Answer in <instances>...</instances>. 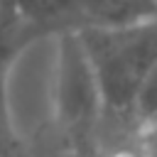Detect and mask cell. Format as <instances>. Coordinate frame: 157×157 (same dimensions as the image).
Listing matches in <instances>:
<instances>
[{
	"mask_svg": "<svg viewBox=\"0 0 157 157\" xmlns=\"http://www.w3.org/2000/svg\"><path fill=\"white\" fill-rule=\"evenodd\" d=\"M76 32L98 81L103 120L110 118L132 130V98L157 64V20L125 27H81Z\"/></svg>",
	"mask_w": 157,
	"mask_h": 157,
	"instance_id": "6da1fadb",
	"label": "cell"
},
{
	"mask_svg": "<svg viewBox=\"0 0 157 157\" xmlns=\"http://www.w3.org/2000/svg\"><path fill=\"white\" fill-rule=\"evenodd\" d=\"M56 37L54 61V128L61 147L76 157H101V123L103 101L93 66L76 29H64Z\"/></svg>",
	"mask_w": 157,
	"mask_h": 157,
	"instance_id": "7a4b0ae2",
	"label": "cell"
},
{
	"mask_svg": "<svg viewBox=\"0 0 157 157\" xmlns=\"http://www.w3.org/2000/svg\"><path fill=\"white\" fill-rule=\"evenodd\" d=\"M147 20H157V0H78L81 27H125Z\"/></svg>",
	"mask_w": 157,
	"mask_h": 157,
	"instance_id": "3957f363",
	"label": "cell"
},
{
	"mask_svg": "<svg viewBox=\"0 0 157 157\" xmlns=\"http://www.w3.org/2000/svg\"><path fill=\"white\" fill-rule=\"evenodd\" d=\"M155 123H157V64L142 78L130 108V128L135 132H145Z\"/></svg>",
	"mask_w": 157,
	"mask_h": 157,
	"instance_id": "277c9868",
	"label": "cell"
},
{
	"mask_svg": "<svg viewBox=\"0 0 157 157\" xmlns=\"http://www.w3.org/2000/svg\"><path fill=\"white\" fill-rule=\"evenodd\" d=\"M7 69L10 66H0V147L15 135L12 115H10V98H7Z\"/></svg>",
	"mask_w": 157,
	"mask_h": 157,
	"instance_id": "5b68a950",
	"label": "cell"
},
{
	"mask_svg": "<svg viewBox=\"0 0 157 157\" xmlns=\"http://www.w3.org/2000/svg\"><path fill=\"white\" fill-rule=\"evenodd\" d=\"M0 157H32V155H29V150L20 142V137L12 135V137L0 147Z\"/></svg>",
	"mask_w": 157,
	"mask_h": 157,
	"instance_id": "8992f818",
	"label": "cell"
},
{
	"mask_svg": "<svg viewBox=\"0 0 157 157\" xmlns=\"http://www.w3.org/2000/svg\"><path fill=\"white\" fill-rule=\"evenodd\" d=\"M52 157H76V155H71L69 150H64V147H61V150H59V152H54Z\"/></svg>",
	"mask_w": 157,
	"mask_h": 157,
	"instance_id": "52a82bcc",
	"label": "cell"
}]
</instances>
